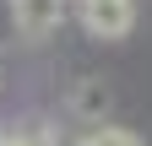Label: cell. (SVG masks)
Masks as SVG:
<instances>
[{"label": "cell", "mask_w": 152, "mask_h": 146, "mask_svg": "<svg viewBox=\"0 0 152 146\" xmlns=\"http://www.w3.org/2000/svg\"><path fill=\"white\" fill-rule=\"evenodd\" d=\"M71 114H82V119H109V87L103 81H92V76H82L71 87Z\"/></svg>", "instance_id": "cell-3"}, {"label": "cell", "mask_w": 152, "mask_h": 146, "mask_svg": "<svg viewBox=\"0 0 152 146\" xmlns=\"http://www.w3.org/2000/svg\"><path fill=\"white\" fill-rule=\"evenodd\" d=\"M0 146H60V141H54L49 119H22V124H11V130H0Z\"/></svg>", "instance_id": "cell-4"}, {"label": "cell", "mask_w": 152, "mask_h": 146, "mask_svg": "<svg viewBox=\"0 0 152 146\" xmlns=\"http://www.w3.org/2000/svg\"><path fill=\"white\" fill-rule=\"evenodd\" d=\"M76 146H147L136 130H130V124H114V119H98L92 124V130L76 141Z\"/></svg>", "instance_id": "cell-5"}, {"label": "cell", "mask_w": 152, "mask_h": 146, "mask_svg": "<svg viewBox=\"0 0 152 146\" xmlns=\"http://www.w3.org/2000/svg\"><path fill=\"white\" fill-rule=\"evenodd\" d=\"M6 11H11L16 38H27V43H49L54 33L65 27L71 0H6Z\"/></svg>", "instance_id": "cell-1"}, {"label": "cell", "mask_w": 152, "mask_h": 146, "mask_svg": "<svg viewBox=\"0 0 152 146\" xmlns=\"http://www.w3.org/2000/svg\"><path fill=\"white\" fill-rule=\"evenodd\" d=\"M71 11H76V22H82L92 38H125L130 27H136V0H71Z\"/></svg>", "instance_id": "cell-2"}]
</instances>
